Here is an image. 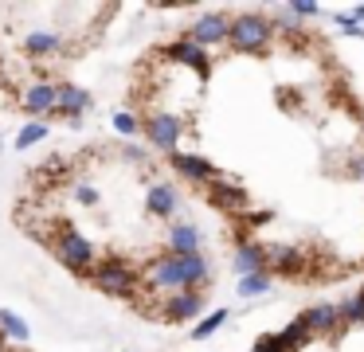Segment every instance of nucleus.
I'll use <instances>...</instances> for the list:
<instances>
[{"mask_svg": "<svg viewBox=\"0 0 364 352\" xmlns=\"http://www.w3.org/2000/svg\"><path fill=\"white\" fill-rule=\"evenodd\" d=\"M251 352H364V289L337 305H306Z\"/></svg>", "mask_w": 364, "mask_h": 352, "instance_id": "nucleus-4", "label": "nucleus"}, {"mask_svg": "<svg viewBox=\"0 0 364 352\" xmlns=\"http://www.w3.org/2000/svg\"><path fill=\"white\" fill-rule=\"evenodd\" d=\"M321 8H200L129 63L122 133L215 219L243 289L364 278V90Z\"/></svg>", "mask_w": 364, "mask_h": 352, "instance_id": "nucleus-1", "label": "nucleus"}, {"mask_svg": "<svg viewBox=\"0 0 364 352\" xmlns=\"http://www.w3.org/2000/svg\"><path fill=\"white\" fill-rule=\"evenodd\" d=\"M122 4H0V94L28 122L75 117L87 110V90L75 70L106 43Z\"/></svg>", "mask_w": 364, "mask_h": 352, "instance_id": "nucleus-3", "label": "nucleus"}, {"mask_svg": "<svg viewBox=\"0 0 364 352\" xmlns=\"http://www.w3.org/2000/svg\"><path fill=\"white\" fill-rule=\"evenodd\" d=\"M12 223L79 286L149 325H192L235 282L215 219L118 125L28 164Z\"/></svg>", "mask_w": 364, "mask_h": 352, "instance_id": "nucleus-2", "label": "nucleus"}]
</instances>
